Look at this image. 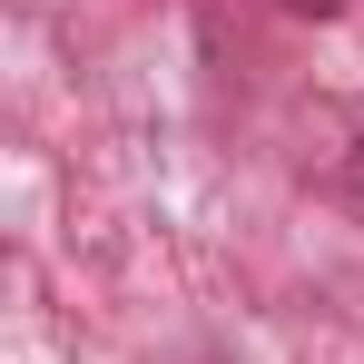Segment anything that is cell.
Wrapping results in <instances>:
<instances>
[{
	"label": "cell",
	"instance_id": "obj_2",
	"mask_svg": "<svg viewBox=\"0 0 364 364\" xmlns=\"http://www.w3.org/2000/svg\"><path fill=\"white\" fill-rule=\"evenodd\" d=\"M296 10H345V0H296Z\"/></svg>",
	"mask_w": 364,
	"mask_h": 364
},
{
	"label": "cell",
	"instance_id": "obj_1",
	"mask_svg": "<svg viewBox=\"0 0 364 364\" xmlns=\"http://www.w3.org/2000/svg\"><path fill=\"white\" fill-rule=\"evenodd\" d=\"M355 207H364V138H355Z\"/></svg>",
	"mask_w": 364,
	"mask_h": 364
}]
</instances>
